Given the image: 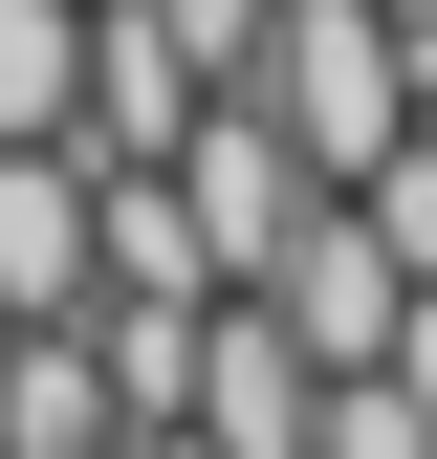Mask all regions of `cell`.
<instances>
[{
  "label": "cell",
  "mask_w": 437,
  "mask_h": 459,
  "mask_svg": "<svg viewBox=\"0 0 437 459\" xmlns=\"http://www.w3.org/2000/svg\"><path fill=\"white\" fill-rule=\"evenodd\" d=\"M241 88L285 109V153H306V176H372V153L437 109V88H416V44H394V0H262Z\"/></svg>",
  "instance_id": "obj_1"
},
{
  "label": "cell",
  "mask_w": 437,
  "mask_h": 459,
  "mask_svg": "<svg viewBox=\"0 0 437 459\" xmlns=\"http://www.w3.org/2000/svg\"><path fill=\"white\" fill-rule=\"evenodd\" d=\"M176 197H197V263L218 284H262V263H285L306 241V153H285V109H262V88H197V132H176Z\"/></svg>",
  "instance_id": "obj_2"
},
{
  "label": "cell",
  "mask_w": 437,
  "mask_h": 459,
  "mask_svg": "<svg viewBox=\"0 0 437 459\" xmlns=\"http://www.w3.org/2000/svg\"><path fill=\"white\" fill-rule=\"evenodd\" d=\"M306 416H328V351L262 307V284H218L197 307V437L218 459H306Z\"/></svg>",
  "instance_id": "obj_3"
},
{
  "label": "cell",
  "mask_w": 437,
  "mask_h": 459,
  "mask_svg": "<svg viewBox=\"0 0 437 459\" xmlns=\"http://www.w3.org/2000/svg\"><path fill=\"white\" fill-rule=\"evenodd\" d=\"M262 307H285V328H306V351H328V372H372V351H394V328H416V263H394V241H372V219H350V197H306V241H285V263H262Z\"/></svg>",
  "instance_id": "obj_4"
},
{
  "label": "cell",
  "mask_w": 437,
  "mask_h": 459,
  "mask_svg": "<svg viewBox=\"0 0 437 459\" xmlns=\"http://www.w3.org/2000/svg\"><path fill=\"white\" fill-rule=\"evenodd\" d=\"M0 307H88V132H0Z\"/></svg>",
  "instance_id": "obj_5"
},
{
  "label": "cell",
  "mask_w": 437,
  "mask_h": 459,
  "mask_svg": "<svg viewBox=\"0 0 437 459\" xmlns=\"http://www.w3.org/2000/svg\"><path fill=\"white\" fill-rule=\"evenodd\" d=\"M197 132V44L153 0H88V153H176Z\"/></svg>",
  "instance_id": "obj_6"
},
{
  "label": "cell",
  "mask_w": 437,
  "mask_h": 459,
  "mask_svg": "<svg viewBox=\"0 0 437 459\" xmlns=\"http://www.w3.org/2000/svg\"><path fill=\"white\" fill-rule=\"evenodd\" d=\"M197 307H218V284H197ZM197 307H88V351H109V437L197 416Z\"/></svg>",
  "instance_id": "obj_7"
},
{
  "label": "cell",
  "mask_w": 437,
  "mask_h": 459,
  "mask_svg": "<svg viewBox=\"0 0 437 459\" xmlns=\"http://www.w3.org/2000/svg\"><path fill=\"white\" fill-rule=\"evenodd\" d=\"M306 459H437V394L372 351V372H328V416H306Z\"/></svg>",
  "instance_id": "obj_8"
},
{
  "label": "cell",
  "mask_w": 437,
  "mask_h": 459,
  "mask_svg": "<svg viewBox=\"0 0 437 459\" xmlns=\"http://www.w3.org/2000/svg\"><path fill=\"white\" fill-rule=\"evenodd\" d=\"M328 197H350V219H372V241H394V263L437 284V109H416V132H394V153H372V176H328Z\"/></svg>",
  "instance_id": "obj_9"
},
{
  "label": "cell",
  "mask_w": 437,
  "mask_h": 459,
  "mask_svg": "<svg viewBox=\"0 0 437 459\" xmlns=\"http://www.w3.org/2000/svg\"><path fill=\"white\" fill-rule=\"evenodd\" d=\"M394 44H416V66H437V0H394Z\"/></svg>",
  "instance_id": "obj_10"
},
{
  "label": "cell",
  "mask_w": 437,
  "mask_h": 459,
  "mask_svg": "<svg viewBox=\"0 0 437 459\" xmlns=\"http://www.w3.org/2000/svg\"><path fill=\"white\" fill-rule=\"evenodd\" d=\"M88 459H132V437H88Z\"/></svg>",
  "instance_id": "obj_11"
},
{
  "label": "cell",
  "mask_w": 437,
  "mask_h": 459,
  "mask_svg": "<svg viewBox=\"0 0 437 459\" xmlns=\"http://www.w3.org/2000/svg\"><path fill=\"white\" fill-rule=\"evenodd\" d=\"M416 88H437V66H416Z\"/></svg>",
  "instance_id": "obj_12"
}]
</instances>
